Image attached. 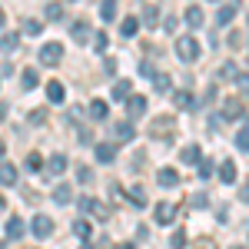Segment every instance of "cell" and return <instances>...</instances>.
Returning a JSON list of instances; mask_svg holds the SVG:
<instances>
[{"label": "cell", "mask_w": 249, "mask_h": 249, "mask_svg": "<svg viewBox=\"0 0 249 249\" xmlns=\"http://www.w3.org/2000/svg\"><path fill=\"white\" fill-rule=\"evenodd\" d=\"M80 210L87 213V216H93V219H107V216H110V213L103 210V203H96V199H90V196L80 199Z\"/></svg>", "instance_id": "cell-6"}, {"label": "cell", "mask_w": 249, "mask_h": 249, "mask_svg": "<svg viewBox=\"0 0 249 249\" xmlns=\"http://www.w3.org/2000/svg\"><path fill=\"white\" fill-rule=\"evenodd\" d=\"M0 23H3V10H0Z\"/></svg>", "instance_id": "cell-52"}, {"label": "cell", "mask_w": 249, "mask_h": 249, "mask_svg": "<svg viewBox=\"0 0 249 249\" xmlns=\"http://www.w3.org/2000/svg\"><path fill=\"white\" fill-rule=\"evenodd\" d=\"M14 183H17V166L3 160L0 163V186H14Z\"/></svg>", "instance_id": "cell-9"}, {"label": "cell", "mask_w": 249, "mask_h": 249, "mask_svg": "<svg viewBox=\"0 0 249 249\" xmlns=\"http://www.w3.org/2000/svg\"><path fill=\"white\" fill-rule=\"evenodd\" d=\"M130 90H133V83H130V80H120L110 96H113V100H126V96H130Z\"/></svg>", "instance_id": "cell-22"}, {"label": "cell", "mask_w": 249, "mask_h": 249, "mask_svg": "<svg viewBox=\"0 0 249 249\" xmlns=\"http://www.w3.org/2000/svg\"><path fill=\"white\" fill-rule=\"evenodd\" d=\"M199 176H203V179L213 176V160H203V163H199Z\"/></svg>", "instance_id": "cell-41"}, {"label": "cell", "mask_w": 249, "mask_h": 249, "mask_svg": "<svg viewBox=\"0 0 249 249\" xmlns=\"http://www.w3.org/2000/svg\"><path fill=\"white\" fill-rule=\"evenodd\" d=\"M143 23H146V27H156V23H160V14H156L153 3H150V7H143Z\"/></svg>", "instance_id": "cell-26"}, {"label": "cell", "mask_w": 249, "mask_h": 249, "mask_svg": "<svg viewBox=\"0 0 249 249\" xmlns=\"http://www.w3.org/2000/svg\"><path fill=\"white\" fill-rule=\"evenodd\" d=\"M53 199H57V203H70V199H73V190H70L67 183H60L57 190H53Z\"/></svg>", "instance_id": "cell-24"}, {"label": "cell", "mask_w": 249, "mask_h": 249, "mask_svg": "<svg viewBox=\"0 0 249 249\" xmlns=\"http://www.w3.org/2000/svg\"><path fill=\"white\" fill-rule=\"evenodd\" d=\"M70 163H67V156H50V163H47V170H50V176H60V173L67 170Z\"/></svg>", "instance_id": "cell-20"}, {"label": "cell", "mask_w": 249, "mask_h": 249, "mask_svg": "<svg viewBox=\"0 0 249 249\" xmlns=\"http://www.w3.org/2000/svg\"><path fill=\"white\" fill-rule=\"evenodd\" d=\"M73 232L87 243V239H90V223H87V219H77V223H73Z\"/></svg>", "instance_id": "cell-29"}, {"label": "cell", "mask_w": 249, "mask_h": 249, "mask_svg": "<svg viewBox=\"0 0 249 249\" xmlns=\"http://www.w3.org/2000/svg\"><path fill=\"white\" fill-rule=\"evenodd\" d=\"M219 179L223 183H236V163L232 160H223L219 163Z\"/></svg>", "instance_id": "cell-16"}, {"label": "cell", "mask_w": 249, "mask_h": 249, "mask_svg": "<svg viewBox=\"0 0 249 249\" xmlns=\"http://www.w3.org/2000/svg\"><path fill=\"white\" fill-rule=\"evenodd\" d=\"M236 77H239L236 63H223V67H219V80H236Z\"/></svg>", "instance_id": "cell-28"}, {"label": "cell", "mask_w": 249, "mask_h": 249, "mask_svg": "<svg viewBox=\"0 0 249 249\" xmlns=\"http://www.w3.org/2000/svg\"><path fill=\"white\" fill-rule=\"evenodd\" d=\"M70 34H73V40H80V43H83V40H90V27L80 20V23H73V30H70Z\"/></svg>", "instance_id": "cell-25"}, {"label": "cell", "mask_w": 249, "mask_h": 249, "mask_svg": "<svg viewBox=\"0 0 249 249\" xmlns=\"http://www.w3.org/2000/svg\"><path fill=\"white\" fill-rule=\"evenodd\" d=\"M77 179H80V183H90V179H93V170L80 163V166H77Z\"/></svg>", "instance_id": "cell-38"}, {"label": "cell", "mask_w": 249, "mask_h": 249, "mask_svg": "<svg viewBox=\"0 0 249 249\" xmlns=\"http://www.w3.org/2000/svg\"><path fill=\"white\" fill-rule=\"evenodd\" d=\"M193 249H216V243H213V239H206V236H203V239H199V243H193Z\"/></svg>", "instance_id": "cell-45"}, {"label": "cell", "mask_w": 249, "mask_h": 249, "mask_svg": "<svg viewBox=\"0 0 249 249\" xmlns=\"http://www.w3.org/2000/svg\"><path fill=\"white\" fill-rule=\"evenodd\" d=\"M126 113L130 116H143L146 113V96H130V100H126Z\"/></svg>", "instance_id": "cell-14"}, {"label": "cell", "mask_w": 249, "mask_h": 249, "mask_svg": "<svg viewBox=\"0 0 249 249\" xmlns=\"http://www.w3.org/2000/svg\"><path fill=\"white\" fill-rule=\"evenodd\" d=\"M110 133H113V140L126 143V140H133V126H130L126 120H120V123H113V126H110Z\"/></svg>", "instance_id": "cell-8"}, {"label": "cell", "mask_w": 249, "mask_h": 249, "mask_svg": "<svg viewBox=\"0 0 249 249\" xmlns=\"http://www.w3.org/2000/svg\"><path fill=\"white\" fill-rule=\"evenodd\" d=\"M236 146H239L243 153H249V123L239 130V136H236Z\"/></svg>", "instance_id": "cell-31"}, {"label": "cell", "mask_w": 249, "mask_h": 249, "mask_svg": "<svg viewBox=\"0 0 249 249\" xmlns=\"http://www.w3.org/2000/svg\"><path fill=\"white\" fill-rule=\"evenodd\" d=\"M239 199H243V203H249V179H246V186H243V193H239Z\"/></svg>", "instance_id": "cell-47"}, {"label": "cell", "mask_w": 249, "mask_h": 249, "mask_svg": "<svg viewBox=\"0 0 249 249\" xmlns=\"http://www.w3.org/2000/svg\"><path fill=\"white\" fill-rule=\"evenodd\" d=\"M176 57L183 60V63H193V60L199 57V43L193 37H179L176 40Z\"/></svg>", "instance_id": "cell-1"}, {"label": "cell", "mask_w": 249, "mask_h": 249, "mask_svg": "<svg viewBox=\"0 0 249 249\" xmlns=\"http://www.w3.org/2000/svg\"><path fill=\"white\" fill-rule=\"evenodd\" d=\"M190 203L196 206V210H203V206H206L210 199H206V193H193V196H190Z\"/></svg>", "instance_id": "cell-39"}, {"label": "cell", "mask_w": 249, "mask_h": 249, "mask_svg": "<svg viewBox=\"0 0 249 249\" xmlns=\"http://www.w3.org/2000/svg\"><path fill=\"white\" fill-rule=\"evenodd\" d=\"M232 14H236V7H232V3H223V7H219V14H216V23H219V27H226V23L232 20Z\"/></svg>", "instance_id": "cell-21"}, {"label": "cell", "mask_w": 249, "mask_h": 249, "mask_svg": "<svg viewBox=\"0 0 249 249\" xmlns=\"http://www.w3.org/2000/svg\"><path fill=\"white\" fill-rule=\"evenodd\" d=\"M40 30H43V23H40V20H23V34H27V37H37Z\"/></svg>", "instance_id": "cell-30"}, {"label": "cell", "mask_w": 249, "mask_h": 249, "mask_svg": "<svg viewBox=\"0 0 249 249\" xmlns=\"http://www.w3.org/2000/svg\"><path fill=\"white\" fill-rule=\"evenodd\" d=\"M30 232H34V236H40V239H47V236L53 232V219H50V216H43V213H40V216H34Z\"/></svg>", "instance_id": "cell-3"}, {"label": "cell", "mask_w": 249, "mask_h": 249, "mask_svg": "<svg viewBox=\"0 0 249 249\" xmlns=\"http://www.w3.org/2000/svg\"><path fill=\"white\" fill-rule=\"evenodd\" d=\"M3 153H7V146H3V140H0V156H3Z\"/></svg>", "instance_id": "cell-50"}, {"label": "cell", "mask_w": 249, "mask_h": 249, "mask_svg": "<svg viewBox=\"0 0 249 249\" xmlns=\"http://www.w3.org/2000/svg\"><path fill=\"white\" fill-rule=\"evenodd\" d=\"M3 206H7V203H3V196H0V210H3Z\"/></svg>", "instance_id": "cell-51"}, {"label": "cell", "mask_w": 249, "mask_h": 249, "mask_svg": "<svg viewBox=\"0 0 249 249\" xmlns=\"http://www.w3.org/2000/svg\"><path fill=\"white\" fill-rule=\"evenodd\" d=\"M83 249H93V246H83Z\"/></svg>", "instance_id": "cell-54"}, {"label": "cell", "mask_w": 249, "mask_h": 249, "mask_svg": "<svg viewBox=\"0 0 249 249\" xmlns=\"http://www.w3.org/2000/svg\"><path fill=\"white\" fill-rule=\"evenodd\" d=\"M100 14H103V20H113V17H116V3H113V0H103Z\"/></svg>", "instance_id": "cell-34"}, {"label": "cell", "mask_w": 249, "mask_h": 249, "mask_svg": "<svg viewBox=\"0 0 249 249\" xmlns=\"http://www.w3.org/2000/svg\"><path fill=\"white\" fill-rule=\"evenodd\" d=\"M136 30H140V20L136 17H126L123 23H120V34H123V37H133Z\"/></svg>", "instance_id": "cell-23"}, {"label": "cell", "mask_w": 249, "mask_h": 249, "mask_svg": "<svg viewBox=\"0 0 249 249\" xmlns=\"http://www.w3.org/2000/svg\"><path fill=\"white\" fill-rule=\"evenodd\" d=\"M23 166H27V170L34 173V170H40V166H43V160H40L37 153H27V160H23Z\"/></svg>", "instance_id": "cell-35"}, {"label": "cell", "mask_w": 249, "mask_h": 249, "mask_svg": "<svg viewBox=\"0 0 249 249\" xmlns=\"http://www.w3.org/2000/svg\"><path fill=\"white\" fill-rule=\"evenodd\" d=\"M27 123H34V126H40V123H47V110H30V116H27Z\"/></svg>", "instance_id": "cell-36"}, {"label": "cell", "mask_w": 249, "mask_h": 249, "mask_svg": "<svg viewBox=\"0 0 249 249\" xmlns=\"http://www.w3.org/2000/svg\"><path fill=\"white\" fill-rule=\"evenodd\" d=\"M140 77H156L153 63H140Z\"/></svg>", "instance_id": "cell-44"}, {"label": "cell", "mask_w": 249, "mask_h": 249, "mask_svg": "<svg viewBox=\"0 0 249 249\" xmlns=\"http://www.w3.org/2000/svg\"><path fill=\"white\" fill-rule=\"evenodd\" d=\"M170 246L173 249H186V232H173V236H170Z\"/></svg>", "instance_id": "cell-37"}, {"label": "cell", "mask_w": 249, "mask_h": 249, "mask_svg": "<svg viewBox=\"0 0 249 249\" xmlns=\"http://www.w3.org/2000/svg\"><path fill=\"white\" fill-rule=\"evenodd\" d=\"M23 232H27V223H23L20 216H10V219H7V239H20Z\"/></svg>", "instance_id": "cell-10"}, {"label": "cell", "mask_w": 249, "mask_h": 249, "mask_svg": "<svg viewBox=\"0 0 249 249\" xmlns=\"http://www.w3.org/2000/svg\"><path fill=\"white\" fill-rule=\"evenodd\" d=\"M243 43V34H230V47H239Z\"/></svg>", "instance_id": "cell-46"}, {"label": "cell", "mask_w": 249, "mask_h": 249, "mask_svg": "<svg viewBox=\"0 0 249 249\" xmlns=\"http://www.w3.org/2000/svg\"><path fill=\"white\" fill-rule=\"evenodd\" d=\"M173 130H176V120H173V116H156L153 126H150L153 136H173Z\"/></svg>", "instance_id": "cell-5"}, {"label": "cell", "mask_w": 249, "mask_h": 249, "mask_svg": "<svg viewBox=\"0 0 249 249\" xmlns=\"http://www.w3.org/2000/svg\"><path fill=\"white\" fill-rule=\"evenodd\" d=\"M3 116H7V107H3V103H0V120H3Z\"/></svg>", "instance_id": "cell-49"}, {"label": "cell", "mask_w": 249, "mask_h": 249, "mask_svg": "<svg viewBox=\"0 0 249 249\" xmlns=\"http://www.w3.org/2000/svg\"><path fill=\"white\" fill-rule=\"evenodd\" d=\"M173 103H176L179 110H193V107H196V96H193L190 90H176V93H173Z\"/></svg>", "instance_id": "cell-11"}, {"label": "cell", "mask_w": 249, "mask_h": 249, "mask_svg": "<svg viewBox=\"0 0 249 249\" xmlns=\"http://www.w3.org/2000/svg\"><path fill=\"white\" fill-rule=\"evenodd\" d=\"M60 60H63V47L60 43H43L40 47V63L43 67H57Z\"/></svg>", "instance_id": "cell-2"}, {"label": "cell", "mask_w": 249, "mask_h": 249, "mask_svg": "<svg viewBox=\"0 0 249 249\" xmlns=\"http://www.w3.org/2000/svg\"><path fill=\"white\" fill-rule=\"evenodd\" d=\"M223 116H226V120L243 116V100H239V96H226V100H223Z\"/></svg>", "instance_id": "cell-7"}, {"label": "cell", "mask_w": 249, "mask_h": 249, "mask_svg": "<svg viewBox=\"0 0 249 249\" xmlns=\"http://www.w3.org/2000/svg\"><path fill=\"white\" fill-rule=\"evenodd\" d=\"M96 160H100V163H113V156H116V146L113 143H96Z\"/></svg>", "instance_id": "cell-15"}, {"label": "cell", "mask_w": 249, "mask_h": 249, "mask_svg": "<svg viewBox=\"0 0 249 249\" xmlns=\"http://www.w3.org/2000/svg\"><path fill=\"white\" fill-rule=\"evenodd\" d=\"M179 160H183L186 166H196V163H203V156H199V146H196V143H190V146H183V153H179Z\"/></svg>", "instance_id": "cell-13"}, {"label": "cell", "mask_w": 249, "mask_h": 249, "mask_svg": "<svg viewBox=\"0 0 249 249\" xmlns=\"http://www.w3.org/2000/svg\"><path fill=\"white\" fill-rule=\"evenodd\" d=\"M153 219L160 223V226H166V223H173V219H176V203H156Z\"/></svg>", "instance_id": "cell-4"}, {"label": "cell", "mask_w": 249, "mask_h": 249, "mask_svg": "<svg viewBox=\"0 0 249 249\" xmlns=\"http://www.w3.org/2000/svg\"><path fill=\"white\" fill-rule=\"evenodd\" d=\"M90 116H93V120H103V116H107V100H93V103H90Z\"/></svg>", "instance_id": "cell-27"}, {"label": "cell", "mask_w": 249, "mask_h": 249, "mask_svg": "<svg viewBox=\"0 0 249 249\" xmlns=\"http://www.w3.org/2000/svg\"><path fill=\"white\" fill-rule=\"evenodd\" d=\"M37 83H40L37 70H30V67H27V70H23V87H27V90H34V87H37Z\"/></svg>", "instance_id": "cell-32"}, {"label": "cell", "mask_w": 249, "mask_h": 249, "mask_svg": "<svg viewBox=\"0 0 249 249\" xmlns=\"http://www.w3.org/2000/svg\"><path fill=\"white\" fill-rule=\"evenodd\" d=\"M213 3H216V0H213Z\"/></svg>", "instance_id": "cell-55"}, {"label": "cell", "mask_w": 249, "mask_h": 249, "mask_svg": "<svg viewBox=\"0 0 249 249\" xmlns=\"http://www.w3.org/2000/svg\"><path fill=\"white\" fill-rule=\"evenodd\" d=\"M93 43H96V50H107V43H110V37H107V34L100 30V34L93 37Z\"/></svg>", "instance_id": "cell-42"}, {"label": "cell", "mask_w": 249, "mask_h": 249, "mask_svg": "<svg viewBox=\"0 0 249 249\" xmlns=\"http://www.w3.org/2000/svg\"><path fill=\"white\" fill-rule=\"evenodd\" d=\"M47 96H50V103H63V96H67V90H63V83H47Z\"/></svg>", "instance_id": "cell-18"}, {"label": "cell", "mask_w": 249, "mask_h": 249, "mask_svg": "<svg viewBox=\"0 0 249 249\" xmlns=\"http://www.w3.org/2000/svg\"><path fill=\"white\" fill-rule=\"evenodd\" d=\"M47 20H63V3H47Z\"/></svg>", "instance_id": "cell-33"}, {"label": "cell", "mask_w": 249, "mask_h": 249, "mask_svg": "<svg viewBox=\"0 0 249 249\" xmlns=\"http://www.w3.org/2000/svg\"><path fill=\"white\" fill-rule=\"evenodd\" d=\"M116 249H133V243H120V246H116Z\"/></svg>", "instance_id": "cell-48"}, {"label": "cell", "mask_w": 249, "mask_h": 249, "mask_svg": "<svg viewBox=\"0 0 249 249\" xmlns=\"http://www.w3.org/2000/svg\"><path fill=\"white\" fill-rule=\"evenodd\" d=\"M186 23H190L193 30H199V27H203V23H206V17H203V10H199V7H196V3H193V7H186Z\"/></svg>", "instance_id": "cell-12"}, {"label": "cell", "mask_w": 249, "mask_h": 249, "mask_svg": "<svg viewBox=\"0 0 249 249\" xmlns=\"http://www.w3.org/2000/svg\"><path fill=\"white\" fill-rule=\"evenodd\" d=\"M130 199H133L136 206H143V203H146V193H143V190H133V193H130Z\"/></svg>", "instance_id": "cell-43"}, {"label": "cell", "mask_w": 249, "mask_h": 249, "mask_svg": "<svg viewBox=\"0 0 249 249\" xmlns=\"http://www.w3.org/2000/svg\"><path fill=\"white\" fill-rule=\"evenodd\" d=\"M156 183H160V186H176V183H179V173L166 166V170H160V176H156Z\"/></svg>", "instance_id": "cell-17"}, {"label": "cell", "mask_w": 249, "mask_h": 249, "mask_svg": "<svg viewBox=\"0 0 249 249\" xmlns=\"http://www.w3.org/2000/svg\"><path fill=\"white\" fill-rule=\"evenodd\" d=\"M232 249H243V246H232Z\"/></svg>", "instance_id": "cell-53"}, {"label": "cell", "mask_w": 249, "mask_h": 249, "mask_svg": "<svg viewBox=\"0 0 249 249\" xmlns=\"http://www.w3.org/2000/svg\"><path fill=\"white\" fill-rule=\"evenodd\" d=\"M17 43H20L17 34H3V37H0V53H14V50H17Z\"/></svg>", "instance_id": "cell-19"}, {"label": "cell", "mask_w": 249, "mask_h": 249, "mask_svg": "<svg viewBox=\"0 0 249 249\" xmlns=\"http://www.w3.org/2000/svg\"><path fill=\"white\" fill-rule=\"evenodd\" d=\"M153 83H156V90H170V77H166V73H156Z\"/></svg>", "instance_id": "cell-40"}]
</instances>
